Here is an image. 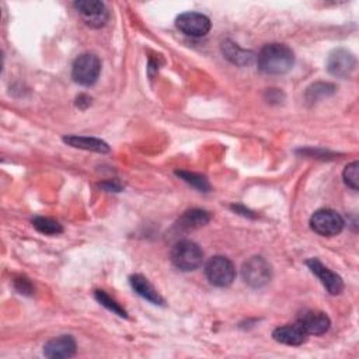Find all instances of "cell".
<instances>
[{
  "instance_id": "cell-1",
  "label": "cell",
  "mask_w": 359,
  "mask_h": 359,
  "mask_svg": "<svg viewBox=\"0 0 359 359\" xmlns=\"http://www.w3.org/2000/svg\"><path fill=\"white\" fill-rule=\"evenodd\" d=\"M259 69L271 76L288 73L295 65V53L285 44H267L257 55Z\"/></svg>"
},
{
  "instance_id": "cell-2",
  "label": "cell",
  "mask_w": 359,
  "mask_h": 359,
  "mask_svg": "<svg viewBox=\"0 0 359 359\" xmlns=\"http://www.w3.org/2000/svg\"><path fill=\"white\" fill-rule=\"evenodd\" d=\"M204 261L202 249L191 240L177 242L171 250V263L175 268L184 272L194 271L201 267Z\"/></svg>"
},
{
  "instance_id": "cell-3",
  "label": "cell",
  "mask_w": 359,
  "mask_h": 359,
  "mask_svg": "<svg viewBox=\"0 0 359 359\" xmlns=\"http://www.w3.org/2000/svg\"><path fill=\"white\" fill-rule=\"evenodd\" d=\"M101 73L100 58L94 53H82L78 56L72 67V78L80 86H93Z\"/></svg>"
},
{
  "instance_id": "cell-4",
  "label": "cell",
  "mask_w": 359,
  "mask_h": 359,
  "mask_svg": "<svg viewBox=\"0 0 359 359\" xmlns=\"http://www.w3.org/2000/svg\"><path fill=\"white\" fill-rule=\"evenodd\" d=\"M205 275L213 286L227 288L236 278V267L227 257L215 256L207 263Z\"/></svg>"
},
{
  "instance_id": "cell-5",
  "label": "cell",
  "mask_w": 359,
  "mask_h": 359,
  "mask_svg": "<svg viewBox=\"0 0 359 359\" xmlns=\"http://www.w3.org/2000/svg\"><path fill=\"white\" fill-rule=\"evenodd\" d=\"M242 275H243L246 285H249L250 288L259 289V288L265 286L271 281L272 268L264 257L256 256V257L249 259L243 264Z\"/></svg>"
},
{
  "instance_id": "cell-6",
  "label": "cell",
  "mask_w": 359,
  "mask_h": 359,
  "mask_svg": "<svg viewBox=\"0 0 359 359\" xmlns=\"http://www.w3.org/2000/svg\"><path fill=\"white\" fill-rule=\"evenodd\" d=\"M342 216L333 209H319L310 218V227L315 233L323 237H333L344 229Z\"/></svg>"
},
{
  "instance_id": "cell-7",
  "label": "cell",
  "mask_w": 359,
  "mask_h": 359,
  "mask_svg": "<svg viewBox=\"0 0 359 359\" xmlns=\"http://www.w3.org/2000/svg\"><path fill=\"white\" fill-rule=\"evenodd\" d=\"M73 8L90 28H101L108 21L107 8L98 0H79L73 3Z\"/></svg>"
},
{
  "instance_id": "cell-8",
  "label": "cell",
  "mask_w": 359,
  "mask_h": 359,
  "mask_svg": "<svg viewBox=\"0 0 359 359\" xmlns=\"http://www.w3.org/2000/svg\"><path fill=\"white\" fill-rule=\"evenodd\" d=\"M175 26L183 34L193 38H200V37H205L209 33L211 20L202 13L187 12L177 17Z\"/></svg>"
},
{
  "instance_id": "cell-9",
  "label": "cell",
  "mask_w": 359,
  "mask_h": 359,
  "mask_svg": "<svg viewBox=\"0 0 359 359\" xmlns=\"http://www.w3.org/2000/svg\"><path fill=\"white\" fill-rule=\"evenodd\" d=\"M355 68L356 58L351 51L345 48L334 49L327 59V69L335 78L345 79L353 73Z\"/></svg>"
},
{
  "instance_id": "cell-10",
  "label": "cell",
  "mask_w": 359,
  "mask_h": 359,
  "mask_svg": "<svg viewBox=\"0 0 359 359\" xmlns=\"http://www.w3.org/2000/svg\"><path fill=\"white\" fill-rule=\"evenodd\" d=\"M306 265L309 270L320 279L323 286L327 289L330 295H340L344 290V281L342 278L333 272L330 268H327L323 263H320L317 259H310L306 261Z\"/></svg>"
},
{
  "instance_id": "cell-11",
  "label": "cell",
  "mask_w": 359,
  "mask_h": 359,
  "mask_svg": "<svg viewBox=\"0 0 359 359\" xmlns=\"http://www.w3.org/2000/svg\"><path fill=\"white\" fill-rule=\"evenodd\" d=\"M76 353V341L72 335H59L44 345V355L51 359L72 358Z\"/></svg>"
},
{
  "instance_id": "cell-12",
  "label": "cell",
  "mask_w": 359,
  "mask_h": 359,
  "mask_svg": "<svg viewBox=\"0 0 359 359\" xmlns=\"http://www.w3.org/2000/svg\"><path fill=\"white\" fill-rule=\"evenodd\" d=\"M297 324L306 331L308 335H322L329 331L331 322L323 312L308 310L299 316Z\"/></svg>"
},
{
  "instance_id": "cell-13",
  "label": "cell",
  "mask_w": 359,
  "mask_h": 359,
  "mask_svg": "<svg viewBox=\"0 0 359 359\" xmlns=\"http://www.w3.org/2000/svg\"><path fill=\"white\" fill-rule=\"evenodd\" d=\"M272 337L277 342L290 345V347H299L308 341V334L306 331L296 324H286L282 327H278L274 330Z\"/></svg>"
},
{
  "instance_id": "cell-14",
  "label": "cell",
  "mask_w": 359,
  "mask_h": 359,
  "mask_svg": "<svg viewBox=\"0 0 359 359\" xmlns=\"http://www.w3.org/2000/svg\"><path fill=\"white\" fill-rule=\"evenodd\" d=\"M130 283H131L132 289L141 297H143L145 301H148V302H150L153 305H159V306L164 305V299L160 296V293L155 289V286L143 275H139V274L131 275L130 277Z\"/></svg>"
},
{
  "instance_id": "cell-15",
  "label": "cell",
  "mask_w": 359,
  "mask_h": 359,
  "mask_svg": "<svg viewBox=\"0 0 359 359\" xmlns=\"http://www.w3.org/2000/svg\"><path fill=\"white\" fill-rule=\"evenodd\" d=\"M222 53L225 55L226 59L237 67H246L250 65L254 61V53L252 51H246L243 48L238 46L233 41H225L222 44Z\"/></svg>"
},
{
  "instance_id": "cell-16",
  "label": "cell",
  "mask_w": 359,
  "mask_h": 359,
  "mask_svg": "<svg viewBox=\"0 0 359 359\" xmlns=\"http://www.w3.org/2000/svg\"><path fill=\"white\" fill-rule=\"evenodd\" d=\"M209 220H211V215L208 211L191 209V211H187L182 218H180L177 226L180 230L190 231V230H195V229H200V227L208 225Z\"/></svg>"
},
{
  "instance_id": "cell-17",
  "label": "cell",
  "mask_w": 359,
  "mask_h": 359,
  "mask_svg": "<svg viewBox=\"0 0 359 359\" xmlns=\"http://www.w3.org/2000/svg\"><path fill=\"white\" fill-rule=\"evenodd\" d=\"M64 142L68 143L72 148L91 150V152H97V153H108L110 152V146L104 141L97 139V138L69 135V137L64 138Z\"/></svg>"
},
{
  "instance_id": "cell-18",
  "label": "cell",
  "mask_w": 359,
  "mask_h": 359,
  "mask_svg": "<svg viewBox=\"0 0 359 359\" xmlns=\"http://www.w3.org/2000/svg\"><path fill=\"white\" fill-rule=\"evenodd\" d=\"M175 174L178 177H182L186 183H189L191 187L202 191V193H208L211 190V186L208 183V180L197 173H191V171H175Z\"/></svg>"
},
{
  "instance_id": "cell-19",
  "label": "cell",
  "mask_w": 359,
  "mask_h": 359,
  "mask_svg": "<svg viewBox=\"0 0 359 359\" xmlns=\"http://www.w3.org/2000/svg\"><path fill=\"white\" fill-rule=\"evenodd\" d=\"M33 226L40 231V233H44V234H59L62 233L64 229L62 226L59 225L56 220L53 219H49V218H44V216H37L33 219Z\"/></svg>"
},
{
  "instance_id": "cell-20",
  "label": "cell",
  "mask_w": 359,
  "mask_h": 359,
  "mask_svg": "<svg viewBox=\"0 0 359 359\" xmlns=\"http://www.w3.org/2000/svg\"><path fill=\"white\" fill-rule=\"evenodd\" d=\"M94 296H96V299H97V302L101 304L104 308H107L110 312H112V313H115V315H118V316H121V317H128L125 309H124L121 305H119V304L115 301V299H112L110 295H107V292H104V290H96Z\"/></svg>"
},
{
  "instance_id": "cell-21",
  "label": "cell",
  "mask_w": 359,
  "mask_h": 359,
  "mask_svg": "<svg viewBox=\"0 0 359 359\" xmlns=\"http://www.w3.org/2000/svg\"><path fill=\"white\" fill-rule=\"evenodd\" d=\"M335 91V87L330 83H316V85H312L308 91H306V98L308 101H317L319 98H323V97H329L331 96L333 93Z\"/></svg>"
},
{
  "instance_id": "cell-22",
  "label": "cell",
  "mask_w": 359,
  "mask_h": 359,
  "mask_svg": "<svg viewBox=\"0 0 359 359\" xmlns=\"http://www.w3.org/2000/svg\"><path fill=\"white\" fill-rule=\"evenodd\" d=\"M342 177H344V183H345L351 190L358 191V187H359V163H358V161H353V163L348 164V166L344 168Z\"/></svg>"
},
{
  "instance_id": "cell-23",
  "label": "cell",
  "mask_w": 359,
  "mask_h": 359,
  "mask_svg": "<svg viewBox=\"0 0 359 359\" xmlns=\"http://www.w3.org/2000/svg\"><path fill=\"white\" fill-rule=\"evenodd\" d=\"M16 288L20 293H24V295H33V292H34V288H33L31 282L26 278L16 279Z\"/></svg>"
},
{
  "instance_id": "cell-24",
  "label": "cell",
  "mask_w": 359,
  "mask_h": 359,
  "mask_svg": "<svg viewBox=\"0 0 359 359\" xmlns=\"http://www.w3.org/2000/svg\"><path fill=\"white\" fill-rule=\"evenodd\" d=\"M90 104H91V98H90L89 96H86V94H80V96L76 98V105H78L79 108H82V110L87 108Z\"/></svg>"
},
{
  "instance_id": "cell-25",
  "label": "cell",
  "mask_w": 359,
  "mask_h": 359,
  "mask_svg": "<svg viewBox=\"0 0 359 359\" xmlns=\"http://www.w3.org/2000/svg\"><path fill=\"white\" fill-rule=\"evenodd\" d=\"M103 187H104V189H107L108 191H115V193L121 191V189H123V186L119 184V183H116V182H108V183H104V184H103Z\"/></svg>"
}]
</instances>
